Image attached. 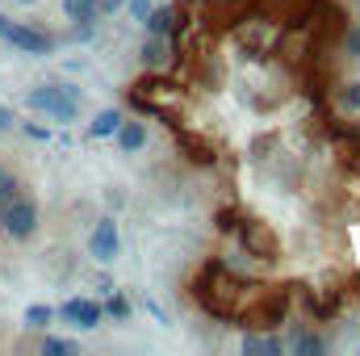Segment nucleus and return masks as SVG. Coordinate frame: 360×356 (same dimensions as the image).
<instances>
[{
    "instance_id": "obj_3",
    "label": "nucleus",
    "mask_w": 360,
    "mask_h": 356,
    "mask_svg": "<svg viewBox=\"0 0 360 356\" xmlns=\"http://www.w3.org/2000/svg\"><path fill=\"white\" fill-rule=\"evenodd\" d=\"M4 42H8L13 51H21V55H51V51H55V34H46V30L30 25V21H8Z\"/></svg>"
},
{
    "instance_id": "obj_2",
    "label": "nucleus",
    "mask_w": 360,
    "mask_h": 356,
    "mask_svg": "<svg viewBox=\"0 0 360 356\" xmlns=\"http://www.w3.org/2000/svg\"><path fill=\"white\" fill-rule=\"evenodd\" d=\"M0 231H4L8 239H17V243L34 239V235H38V201L25 197V193H17V197L0 210Z\"/></svg>"
},
{
    "instance_id": "obj_7",
    "label": "nucleus",
    "mask_w": 360,
    "mask_h": 356,
    "mask_svg": "<svg viewBox=\"0 0 360 356\" xmlns=\"http://www.w3.org/2000/svg\"><path fill=\"white\" fill-rule=\"evenodd\" d=\"M147 34H160V38H176L180 34V13L172 4H151V13L139 21Z\"/></svg>"
},
{
    "instance_id": "obj_10",
    "label": "nucleus",
    "mask_w": 360,
    "mask_h": 356,
    "mask_svg": "<svg viewBox=\"0 0 360 356\" xmlns=\"http://www.w3.org/2000/svg\"><path fill=\"white\" fill-rule=\"evenodd\" d=\"M289 348H293L297 356H314V352H327V348H331V340H327V336H319V331L293 327V336H289Z\"/></svg>"
},
{
    "instance_id": "obj_16",
    "label": "nucleus",
    "mask_w": 360,
    "mask_h": 356,
    "mask_svg": "<svg viewBox=\"0 0 360 356\" xmlns=\"http://www.w3.org/2000/svg\"><path fill=\"white\" fill-rule=\"evenodd\" d=\"M17 193H21V180H17V172L0 164V210H4V205L17 197Z\"/></svg>"
},
{
    "instance_id": "obj_15",
    "label": "nucleus",
    "mask_w": 360,
    "mask_h": 356,
    "mask_svg": "<svg viewBox=\"0 0 360 356\" xmlns=\"http://www.w3.org/2000/svg\"><path fill=\"white\" fill-rule=\"evenodd\" d=\"M101 306H105V319H113V323H126V319L134 314V306H130V298H126V293H117V289H109Z\"/></svg>"
},
{
    "instance_id": "obj_24",
    "label": "nucleus",
    "mask_w": 360,
    "mask_h": 356,
    "mask_svg": "<svg viewBox=\"0 0 360 356\" xmlns=\"http://www.w3.org/2000/svg\"><path fill=\"white\" fill-rule=\"evenodd\" d=\"M4 34H8V17H0V42H4Z\"/></svg>"
},
{
    "instance_id": "obj_4",
    "label": "nucleus",
    "mask_w": 360,
    "mask_h": 356,
    "mask_svg": "<svg viewBox=\"0 0 360 356\" xmlns=\"http://www.w3.org/2000/svg\"><path fill=\"white\" fill-rule=\"evenodd\" d=\"M89 256L96 265H113L122 256V231H117V218H96L89 235Z\"/></svg>"
},
{
    "instance_id": "obj_23",
    "label": "nucleus",
    "mask_w": 360,
    "mask_h": 356,
    "mask_svg": "<svg viewBox=\"0 0 360 356\" xmlns=\"http://www.w3.org/2000/svg\"><path fill=\"white\" fill-rule=\"evenodd\" d=\"M117 8H126V0H101V17L105 13H117Z\"/></svg>"
},
{
    "instance_id": "obj_1",
    "label": "nucleus",
    "mask_w": 360,
    "mask_h": 356,
    "mask_svg": "<svg viewBox=\"0 0 360 356\" xmlns=\"http://www.w3.org/2000/svg\"><path fill=\"white\" fill-rule=\"evenodd\" d=\"M25 105L34 113H46L59 126H72L80 117V89L76 84H38L25 92Z\"/></svg>"
},
{
    "instance_id": "obj_5",
    "label": "nucleus",
    "mask_w": 360,
    "mask_h": 356,
    "mask_svg": "<svg viewBox=\"0 0 360 356\" xmlns=\"http://www.w3.org/2000/svg\"><path fill=\"white\" fill-rule=\"evenodd\" d=\"M55 314H59L68 327H76V331H92V327H101L105 306H101L96 298H68L63 306H55Z\"/></svg>"
},
{
    "instance_id": "obj_18",
    "label": "nucleus",
    "mask_w": 360,
    "mask_h": 356,
    "mask_svg": "<svg viewBox=\"0 0 360 356\" xmlns=\"http://www.w3.org/2000/svg\"><path fill=\"white\" fill-rule=\"evenodd\" d=\"M344 59L360 63V21H352V25H348V34H344Z\"/></svg>"
},
{
    "instance_id": "obj_22",
    "label": "nucleus",
    "mask_w": 360,
    "mask_h": 356,
    "mask_svg": "<svg viewBox=\"0 0 360 356\" xmlns=\"http://www.w3.org/2000/svg\"><path fill=\"white\" fill-rule=\"evenodd\" d=\"M92 34H96V21H89V25H72V42H89Z\"/></svg>"
},
{
    "instance_id": "obj_13",
    "label": "nucleus",
    "mask_w": 360,
    "mask_h": 356,
    "mask_svg": "<svg viewBox=\"0 0 360 356\" xmlns=\"http://www.w3.org/2000/svg\"><path fill=\"white\" fill-rule=\"evenodd\" d=\"M55 319H59V314H55V306H46V302H34V306H25V314H21V323H25L30 331H46Z\"/></svg>"
},
{
    "instance_id": "obj_21",
    "label": "nucleus",
    "mask_w": 360,
    "mask_h": 356,
    "mask_svg": "<svg viewBox=\"0 0 360 356\" xmlns=\"http://www.w3.org/2000/svg\"><path fill=\"white\" fill-rule=\"evenodd\" d=\"M8 130H17V113L8 105H0V134H8Z\"/></svg>"
},
{
    "instance_id": "obj_17",
    "label": "nucleus",
    "mask_w": 360,
    "mask_h": 356,
    "mask_svg": "<svg viewBox=\"0 0 360 356\" xmlns=\"http://www.w3.org/2000/svg\"><path fill=\"white\" fill-rule=\"evenodd\" d=\"M42 352L46 356H72V352H80V344L76 340H63V336H42Z\"/></svg>"
},
{
    "instance_id": "obj_6",
    "label": "nucleus",
    "mask_w": 360,
    "mask_h": 356,
    "mask_svg": "<svg viewBox=\"0 0 360 356\" xmlns=\"http://www.w3.org/2000/svg\"><path fill=\"white\" fill-rule=\"evenodd\" d=\"M172 42H176V38L147 34V42L139 46V63H143V72H151V76L168 72V68H172V55H176V46H172Z\"/></svg>"
},
{
    "instance_id": "obj_14",
    "label": "nucleus",
    "mask_w": 360,
    "mask_h": 356,
    "mask_svg": "<svg viewBox=\"0 0 360 356\" xmlns=\"http://www.w3.org/2000/svg\"><path fill=\"white\" fill-rule=\"evenodd\" d=\"M335 105H340V113L360 117V80H344V84L335 89Z\"/></svg>"
},
{
    "instance_id": "obj_11",
    "label": "nucleus",
    "mask_w": 360,
    "mask_h": 356,
    "mask_svg": "<svg viewBox=\"0 0 360 356\" xmlns=\"http://www.w3.org/2000/svg\"><path fill=\"white\" fill-rule=\"evenodd\" d=\"M63 17L72 25H89L101 17V0H63Z\"/></svg>"
},
{
    "instance_id": "obj_19",
    "label": "nucleus",
    "mask_w": 360,
    "mask_h": 356,
    "mask_svg": "<svg viewBox=\"0 0 360 356\" xmlns=\"http://www.w3.org/2000/svg\"><path fill=\"white\" fill-rule=\"evenodd\" d=\"M21 130H25V139H34V143H51V130H46V126H38V122H25Z\"/></svg>"
},
{
    "instance_id": "obj_12",
    "label": "nucleus",
    "mask_w": 360,
    "mask_h": 356,
    "mask_svg": "<svg viewBox=\"0 0 360 356\" xmlns=\"http://www.w3.org/2000/svg\"><path fill=\"white\" fill-rule=\"evenodd\" d=\"M122 117H126L122 109H101L89 122V139H113V130L122 126Z\"/></svg>"
},
{
    "instance_id": "obj_20",
    "label": "nucleus",
    "mask_w": 360,
    "mask_h": 356,
    "mask_svg": "<svg viewBox=\"0 0 360 356\" xmlns=\"http://www.w3.org/2000/svg\"><path fill=\"white\" fill-rule=\"evenodd\" d=\"M151 4H155V0H126V8H130V21H143V17L151 13Z\"/></svg>"
},
{
    "instance_id": "obj_8",
    "label": "nucleus",
    "mask_w": 360,
    "mask_h": 356,
    "mask_svg": "<svg viewBox=\"0 0 360 356\" xmlns=\"http://www.w3.org/2000/svg\"><path fill=\"white\" fill-rule=\"evenodd\" d=\"M147 122L143 117H122V126L113 130V143H117V151H126V155H134V151H143L147 147Z\"/></svg>"
},
{
    "instance_id": "obj_9",
    "label": "nucleus",
    "mask_w": 360,
    "mask_h": 356,
    "mask_svg": "<svg viewBox=\"0 0 360 356\" xmlns=\"http://www.w3.org/2000/svg\"><path fill=\"white\" fill-rule=\"evenodd\" d=\"M239 348L248 356H281L285 352V340L272 336V331H248V336L239 340Z\"/></svg>"
}]
</instances>
